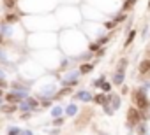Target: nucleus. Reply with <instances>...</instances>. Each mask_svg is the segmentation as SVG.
Instances as JSON below:
<instances>
[{"label": "nucleus", "mask_w": 150, "mask_h": 135, "mask_svg": "<svg viewBox=\"0 0 150 135\" xmlns=\"http://www.w3.org/2000/svg\"><path fill=\"white\" fill-rule=\"evenodd\" d=\"M133 102H134V107L140 109V110H147L150 107V100H148L147 91L143 88H138L136 91L133 93Z\"/></svg>", "instance_id": "f257e3e1"}, {"label": "nucleus", "mask_w": 150, "mask_h": 135, "mask_svg": "<svg viewBox=\"0 0 150 135\" xmlns=\"http://www.w3.org/2000/svg\"><path fill=\"white\" fill-rule=\"evenodd\" d=\"M143 119H147V116H143V110H140L136 107L129 109V112H127V126H129V128H134Z\"/></svg>", "instance_id": "f03ea898"}, {"label": "nucleus", "mask_w": 150, "mask_h": 135, "mask_svg": "<svg viewBox=\"0 0 150 135\" xmlns=\"http://www.w3.org/2000/svg\"><path fill=\"white\" fill-rule=\"evenodd\" d=\"M79 77H81L79 70H69V72L66 74V77L60 79V82H62L64 88H71V86H76V84H78Z\"/></svg>", "instance_id": "7ed1b4c3"}, {"label": "nucleus", "mask_w": 150, "mask_h": 135, "mask_svg": "<svg viewBox=\"0 0 150 135\" xmlns=\"http://www.w3.org/2000/svg\"><path fill=\"white\" fill-rule=\"evenodd\" d=\"M74 100H79V102H92L94 100V95L88 89H79V91L74 93Z\"/></svg>", "instance_id": "20e7f679"}, {"label": "nucleus", "mask_w": 150, "mask_h": 135, "mask_svg": "<svg viewBox=\"0 0 150 135\" xmlns=\"http://www.w3.org/2000/svg\"><path fill=\"white\" fill-rule=\"evenodd\" d=\"M11 91H18V93H30V86L28 84H21L18 81L11 82Z\"/></svg>", "instance_id": "39448f33"}, {"label": "nucleus", "mask_w": 150, "mask_h": 135, "mask_svg": "<svg viewBox=\"0 0 150 135\" xmlns=\"http://www.w3.org/2000/svg\"><path fill=\"white\" fill-rule=\"evenodd\" d=\"M124 81H125V70H117L113 74V84L115 86H122Z\"/></svg>", "instance_id": "423d86ee"}, {"label": "nucleus", "mask_w": 150, "mask_h": 135, "mask_svg": "<svg viewBox=\"0 0 150 135\" xmlns=\"http://www.w3.org/2000/svg\"><path fill=\"white\" fill-rule=\"evenodd\" d=\"M108 97H110L108 102L111 104V109H113V110H118L120 105H122V98H120V95H108Z\"/></svg>", "instance_id": "0eeeda50"}, {"label": "nucleus", "mask_w": 150, "mask_h": 135, "mask_svg": "<svg viewBox=\"0 0 150 135\" xmlns=\"http://www.w3.org/2000/svg\"><path fill=\"white\" fill-rule=\"evenodd\" d=\"M4 21H6V23H9V25H14L16 21H19V14H16V12H7Z\"/></svg>", "instance_id": "6e6552de"}, {"label": "nucleus", "mask_w": 150, "mask_h": 135, "mask_svg": "<svg viewBox=\"0 0 150 135\" xmlns=\"http://www.w3.org/2000/svg\"><path fill=\"white\" fill-rule=\"evenodd\" d=\"M64 112H66L67 116H76V114H78V105L71 102V104H69V105L66 107V110H64Z\"/></svg>", "instance_id": "1a4fd4ad"}, {"label": "nucleus", "mask_w": 150, "mask_h": 135, "mask_svg": "<svg viewBox=\"0 0 150 135\" xmlns=\"http://www.w3.org/2000/svg\"><path fill=\"white\" fill-rule=\"evenodd\" d=\"M136 132H138V135H147V133H148L147 123H145V121H140V123L136 125Z\"/></svg>", "instance_id": "9d476101"}, {"label": "nucleus", "mask_w": 150, "mask_h": 135, "mask_svg": "<svg viewBox=\"0 0 150 135\" xmlns=\"http://www.w3.org/2000/svg\"><path fill=\"white\" fill-rule=\"evenodd\" d=\"M108 98H110L108 95H104V93H101V95H95L92 102H95V104H99V105H102V104H106V102H108Z\"/></svg>", "instance_id": "9b49d317"}, {"label": "nucleus", "mask_w": 150, "mask_h": 135, "mask_svg": "<svg viewBox=\"0 0 150 135\" xmlns=\"http://www.w3.org/2000/svg\"><path fill=\"white\" fill-rule=\"evenodd\" d=\"M92 69H94V65H92V63H85V65H81V67H79V74H81V76H85V74H88Z\"/></svg>", "instance_id": "f8f14e48"}, {"label": "nucleus", "mask_w": 150, "mask_h": 135, "mask_svg": "<svg viewBox=\"0 0 150 135\" xmlns=\"http://www.w3.org/2000/svg\"><path fill=\"white\" fill-rule=\"evenodd\" d=\"M148 70H150V60H145L140 65V74H148Z\"/></svg>", "instance_id": "ddd939ff"}, {"label": "nucleus", "mask_w": 150, "mask_h": 135, "mask_svg": "<svg viewBox=\"0 0 150 135\" xmlns=\"http://www.w3.org/2000/svg\"><path fill=\"white\" fill-rule=\"evenodd\" d=\"M62 114H64V109H62L60 105H57V107L51 109V116H53V118H62Z\"/></svg>", "instance_id": "4468645a"}, {"label": "nucleus", "mask_w": 150, "mask_h": 135, "mask_svg": "<svg viewBox=\"0 0 150 135\" xmlns=\"http://www.w3.org/2000/svg\"><path fill=\"white\" fill-rule=\"evenodd\" d=\"M99 88H101V91H102V93H110V91H111V82H106V81H104Z\"/></svg>", "instance_id": "2eb2a0df"}, {"label": "nucleus", "mask_w": 150, "mask_h": 135, "mask_svg": "<svg viewBox=\"0 0 150 135\" xmlns=\"http://www.w3.org/2000/svg\"><path fill=\"white\" fill-rule=\"evenodd\" d=\"M7 135H21V128H18V126H9V128H7Z\"/></svg>", "instance_id": "dca6fc26"}, {"label": "nucleus", "mask_w": 150, "mask_h": 135, "mask_svg": "<svg viewBox=\"0 0 150 135\" xmlns=\"http://www.w3.org/2000/svg\"><path fill=\"white\" fill-rule=\"evenodd\" d=\"M102 109H104V112H106V114H108V116H111L113 114V109H111V105H110V102H106V104H102Z\"/></svg>", "instance_id": "f3484780"}, {"label": "nucleus", "mask_w": 150, "mask_h": 135, "mask_svg": "<svg viewBox=\"0 0 150 135\" xmlns=\"http://www.w3.org/2000/svg\"><path fill=\"white\" fill-rule=\"evenodd\" d=\"M0 107H2V110H4V112H12V110H16V109H18L14 104H12V105H4V104H2Z\"/></svg>", "instance_id": "a211bd4d"}, {"label": "nucleus", "mask_w": 150, "mask_h": 135, "mask_svg": "<svg viewBox=\"0 0 150 135\" xmlns=\"http://www.w3.org/2000/svg\"><path fill=\"white\" fill-rule=\"evenodd\" d=\"M127 63H129V60H125V58H122V61L118 63V67H117V70H125V67H127Z\"/></svg>", "instance_id": "6ab92c4d"}, {"label": "nucleus", "mask_w": 150, "mask_h": 135, "mask_svg": "<svg viewBox=\"0 0 150 135\" xmlns=\"http://www.w3.org/2000/svg\"><path fill=\"white\" fill-rule=\"evenodd\" d=\"M134 37H136V32L134 30H131V33H129V37H127V40H125V46H129V44L134 40Z\"/></svg>", "instance_id": "aec40b11"}, {"label": "nucleus", "mask_w": 150, "mask_h": 135, "mask_svg": "<svg viewBox=\"0 0 150 135\" xmlns=\"http://www.w3.org/2000/svg\"><path fill=\"white\" fill-rule=\"evenodd\" d=\"M104 81H106V76H101L99 79H95V81H94V86H95V88H99V86H101Z\"/></svg>", "instance_id": "412c9836"}, {"label": "nucleus", "mask_w": 150, "mask_h": 135, "mask_svg": "<svg viewBox=\"0 0 150 135\" xmlns=\"http://www.w3.org/2000/svg\"><path fill=\"white\" fill-rule=\"evenodd\" d=\"M99 48H101L99 44H97V42H94V44H90V48H88V51H90V53H94V51H97Z\"/></svg>", "instance_id": "4be33fe9"}, {"label": "nucleus", "mask_w": 150, "mask_h": 135, "mask_svg": "<svg viewBox=\"0 0 150 135\" xmlns=\"http://www.w3.org/2000/svg\"><path fill=\"white\" fill-rule=\"evenodd\" d=\"M62 123H64V118H53V125L55 126H60Z\"/></svg>", "instance_id": "5701e85b"}, {"label": "nucleus", "mask_w": 150, "mask_h": 135, "mask_svg": "<svg viewBox=\"0 0 150 135\" xmlns=\"http://www.w3.org/2000/svg\"><path fill=\"white\" fill-rule=\"evenodd\" d=\"M7 86H9V84H7V81H6V79H2V77H0V88H2V89H4V88H7Z\"/></svg>", "instance_id": "b1692460"}, {"label": "nucleus", "mask_w": 150, "mask_h": 135, "mask_svg": "<svg viewBox=\"0 0 150 135\" xmlns=\"http://www.w3.org/2000/svg\"><path fill=\"white\" fill-rule=\"evenodd\" d=\"M21 135H34L30 130H21Z\"/></svg>", "instance_id": "393cba45"}, {"label": "nucleus", "mask_w": 150, "mask_h": 135, "mask_svg": "<svg viewBox=\"0 0 150 135\" xmlns=\"http://www.w3.org/2000/svg\"><path fill=\"white\" fill-rule=\"evenodd\" d=\"M0 77H2V79H6V70L2 69V67H0Z\"/></svg>", "instance_id": "a878e982"}, {"label": "nucleus", "mask_w": 150, "mask_h": 135, "mask_svg": "<svg viewBox=\"0 0 150 135\" xmlns=\"http://www.w3.org/2000/svg\"><path fill=\"white\" fill-rule=\"evenodd\" d=\"M147 33H148V27H145V28H143V32H141V37H147Z\"/></svg>", "instance_id": "bb28decb"}, {"label": "nucleus", "mask_w": 150, "mask_h": 135, "mask_svg": "<svg viewBox=\"0 0 150 135\" xmlns=\"http://www.w3.org/2000/svg\"><path fill=\"white\" fill-rule=\"evenodd\" d=\"M58 132H60V130H57V128H53V130H51L50 133H51V135H58Z\"/></svg>", "instance_id": "cd10ccee"}, {"label": "nucleus", "mask_w": 150, "mask_h": 135, "mask_svg": "<svg viewBox=\"0 0 150 135\" xmlns=\"http://www.w3.org/2000/svg\"><path fill=\"white\" fill-rule=\"evenodd\" d=\"M0 97H4V89L2 88H0Z\"/></svg>", "instance_id": "c85d7f7f"}, {"label": "nucleus", "mask_w": 150, "mask_h": 135, "mask_svg": "<svg viewBox=\"0 0 150 135\" xmlns=\"http://www.w3.org/2000/svg\"><path fill=\"white\" fill-rule=\"evenodd\" d=\"M4 104V97H0V105H2Z\"/></svg>", "instance_id": "c756f323"}, {"label": "nucleus", "mask_w": 150, "mask_h": 135, "mask_svg": "<svg viewBox=\"0 0 150 135\" xmlns=\"http://www.w3.org/2000/svg\"><path fill=\"white\" fill-rule=\"evenodd\" d=\"M99 135H108V133H102V132H101V133H99Z\"/></svg>", "instance_id": "7c9ffc66"}, {"label": "nucleus", "mask_w": 150, "mask_h": 135, "mask_svg": "<svg viewBox=\"0 0 150 135\" xmlns=\"http://www.w3.org/2000/svg\"><path fill=\"white\" fill-rule=\"evenodd\" d=\"M148 7H150V2H148Z\"/></svg>", "instance_id": "2f4dec72"}, {"label": "nucleus", "mask_w": 150, "mask_h": 135, "mask_svg": "<svg viewBox=\"0 0 150 135\" xmlns=\"http://www.w3.org/2000/svg\"><path fill=\"white\" fill-rule=\"evenodd\" d=\"M16 2H18V0H16Z\"/></svg>", "instance_id": "473e14b6"}, {"label": "nucleus", "mask_w": 150, "mask_h": 135, "mask_svg": "<svg viewBox=\"0 0 150 135\" xmlns=\"http://www.w3.org/2000/svg\"><path fill=\"white\" fill-rule=\"evenodd\" d=\"M147 135H148V133H147Z\"/></svg>", "instance_id": "72a5a7b5"}]
</instances>
